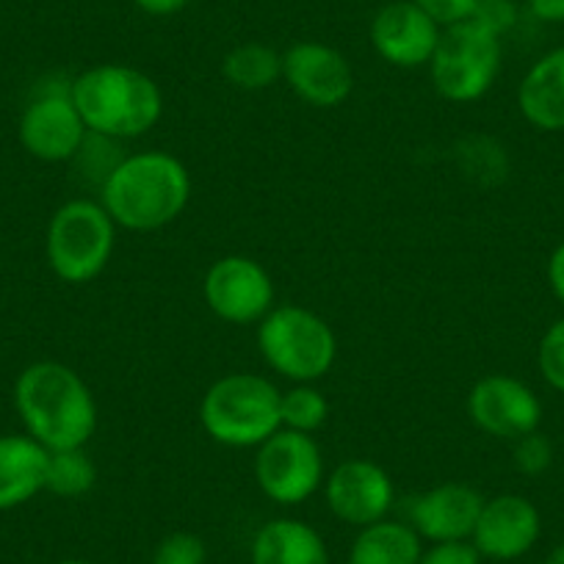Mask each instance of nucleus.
Listing matches in <instances>:
<instances>
[{"label": "nucleus", "instance_id": "obj_21", "mask_svg": "<svg viewBox=\"0 0 564 564\" xmlns=\"http://www.w3.org/2000/svg\"><path fill=\"white\" fill-rule=\"evenodd\" d=\"M221 75L227 84L241 91L271 89L282 78V56L260 42H243L232 47L221 62Z\"/></svg>", "mask_w": 564, "mask_h": 564}, {"label": "nucleus", "instance_id": "obj_10", "mask_svg": "<svg viewBox=\"0 0 564 564\" xmlns=\"http://www.w3.org/2000/svg\"><path fill=\"white\" fill-rule=\"evenodd\" d=\"M205 305L227 324H260L274 307V282L258 260L225 254L203 280Z\"/></svg>", "mask_w": 564, "mask_h": 564}, {"label": "nucleus", "instance_id": "obj_9", "mask_svg": "<svg viewBox=\"0 0 564 564\" xmlns=\"http://www.w3.org/2000/svg\"><path fill=\"white\" fill-rule=\"evenodd\" d=\"M18 133L25 153L34 159L45 164L73 161L89 135L73 102V80L42 84L20 117Z\"/></svg>", "mask_w": 564, "mask_h": 564}, {"label": "nucleus", "instance_id": "obj_18", "mask_svg": "<svg viewBox=\"0 0 564 564\" xmlns=\"http://www.w3.org/2000/svg\"><path fill=\"white\" fill-rule=\"evenodd\" d=\"M252 564H329L324 536L296 518H276L260 525L249 551Z\"/></svg>", "mask_w": 564, "mask_h": 564}, {"label": "nucleus", "instance_id": "obj_6", "mask_svg": "<svg viewBox=\"0 0 564 564\" xmlns=\"http://www.w3.org/2000/svg\"><path fill=\"white\" fill-rule=\"evenodd\" d=\"M117 243V225L95 199H69L47 225V263L58 280L84 285L106 271Z\"/></svg>", "mask_w": 564, "mask_h": 564}, {"label": "nucleus", "instance_id": "obj_15", "mask_svg": "<svg viewBox=\"0 0 564 564\" xmlns=\"http://www.w3.org/2000/svg\"><path fill=\"white\" fill-rule=\"evenodd\" d=\"M540 531L542 520L534 503L514 492H503L485 501L470 542L481 553V558L512 562L534 547Z\"/></svg>", "mask_w": 564, "mask_h": 564}, {"label": "nucleus", "instance_id": "obj_23", "mask_svg": "<svg viewBox=\"0 0 564 564\" xmlns=\"http://www.w3.org/2000/svg\"><path fill=\"white\" fill-rule=\"evenodd\" d=\"M282 430L302 432V435H313L327 423L329 417V401L313 384H294L291 390L282 393L280 401Z\"/></svg>", "mask_w": 564, "mask_h": 564}, {"label": "nucleus", "instance_id": "obj_32", "mask_svg": "<svg viewBox=\"0 0 564 564\" xmlns=\"http://www.w3.org/2000/svg\"><path fill=\"white\" fill-rule=\"evenodd\" d=\"M529 9L542 23H564V0H529Z\"/></svg>", "mask_w": 564, "mask_h": 564}, {"label": "nucleus", "instance_id": "obj_31", "mask_svg": "<svg viewBox=\"0 0 564 564\" xmlns=\"http://www.w3.org/2000/svg\"><path fill=\"white\" fill-rule=\"evenodd\" d=\"M547 282H551L556 300L564 305V241L553 249L551 260H547Z\"/></svg>", "mask_w": 564, "mask_h": 564}, {"label": "nucleus", "instance_id": "obj_19", "mask_svg": "<svg viewBox=\"0 0 564 564\" xmlns=\"http://www.w3.org/2000/svg\"><path fill=\"white\" fill-rule=\"evenodd\" d=\"M518 106L536 130H564V47L542 56L518 86Z\"/></svg>", "mask_w": 564, "mask_h": 564}, {"label": "nucleus", "instance_id": "obj_34", "mask_svg": "<svg viewBox=\"0 0 564 564\" xmlns=\"http://www.w3.org/2000/svg\"><path fill=\"white\" fill-rule=\"evenodd\" d=\"M545 564H564V542L551 551V556L545 558Z\"/></svg>", "mask_w": 564, "mask_h": 564}, {"label": "nucleus", "instance_id": "obj_35", "mask_svg": "<svg viewBox=\"0 0 564 564\" xmlns=\"http://www.w3.org/2000/svg\"><path fill=\"white\" fill-rule=\"evenodd\" d=\"M58 564H91V562H86V558H64V562Z\"/></svg>", "mask_w": 564, "mask_h": 564}, {"label": "nucleus", "instance_id": "obj_3", "mask_svg": "<svg viewBox=\"0 0 564 564\" xmlns=\"http://www.w3.org/2000/svg\"><path fill=\"white\" fill-rule=\"evenodd\" d=\"M73 102L89 133L117 141L150 133L164 113L159 84L124 64H100L73 78Z\"/></svg>", "mask_w": 564, "mask_h": 564}, {"label": "nucleus", "instance_id": "obj_12", "mask_svg": "<svg viewBox=\"0 0 564 564\" xmlns=\"http://www.w3.org/2000/svg\"><path fill=\"white\" fill-rule=\"evenodd\" d=\"M282 78L302 102L313 108H338L355 89L349 58L324 42H296L282 53Z\"/></svg>", "mask_w": 564, "mask_h": 564}, {"label": "nucleus", "instance_id": "obj_7", "mask_svg": "<svg viewBox=\"0 0 564 564\" xmlns=\"http://www.w3.org/2000/svg\"><path fill=\"white\" fill-rule=\"evenodd\" d=\"M503 47L490 31L470 20L443 29L430 62L435 91L448 102L481 100L501 73Z\"/></svg>", "mask_w": 564, "mask_h": 564}, {"label": "nucleus", "instance_id": "obj_20", "mask_svg": "<svg viewBox=\"0 0 564 564\" xmlns=\"http://www.w3.org/2000/svg\"><path fill=\"white\" fill-rule=\"evenodd\" d=\"M421 553V536L410 523L384 518L360 529L346 564H417Z\"/></svg>", "mask_w": 564, "mask_h": 564}, {"label": "nucleus", "instance_id": "obj_33", "mask_svg": "<svg viewBox=\"0 0 564 564\" xmlns=\"http://www.w3.org/2000/svg\"><path fill=\"white\" fill-rule=\"evenodd\" d=\"M133 3L150 18H170V14L181 12L188 0H133Z\"/></svg>", "mask_w": 564, "mask_h": 564}, {"label": "nucleus", "instance_id": "obj_26", "mask_svg": "<svg viewBox=\"0 0 564 564\" xmlns=\"http://www.w3.org/2000/svg\"><path fill=\"white\" fill-rule=\"evenodd\" d=\"M536 362L545 377V382L553 390L564 393V318H558L540 340V351H536Z\"/></svg>", "mask_w": 564, "mask_h": 564}, {"label": "nucleus", "instance_id": "obj_2", "mask_svg": "<svg viewBox=\"0 0 564 564\" xmlns=\"http://www.w3.org/2000/svg\"><path fill=\"white\" fill-rule=\"evenodd\" d=\"M192 199V175L181 159L161 150L124 155L100 188L113 225L153 232L172 225Z\"/></svg>", "mask_w": 564, "mask_h": 564}, {"label": "nucleus", "instance_id": "obj_5", "mask_svg": "<svg viewBox=\"0 0 564 564\" xmlns=\"http://www.w3.org/2000/svg\"><path fill=\"white\" fill-rule=\"evenodd\" d=\"M258 349L271 371L296 384H313L333 371L338 338L318 313L280 305L258 324Z\"/></svg>", "mask_w": 564, "mask_h": 564}, {"label": "nucleus", "instance_id": "obj_4", "mask_svg": "<svg viewBox=\"0 0 564 564\" xmlns=\"http://www.w3.org/2000/svg\"><path fill=\"white\" fill-rule=\"evenodd\" d=\"M280 401V388L260 373H227L205 390L199 423L219 446L258 448L282 430Z\"/></svg>", "mask_w": 564, "mask_h": 564}, {"label": "nucleus", "instance_id": "obj_28", "mask_svg": "<svg viewBox=\"0 0 564 564\" xmlns=\"http://www.w3.org/2000/svg\"><path fill=\"white\" fill-rule=\"evenodd\" d=\"M553 446L545 435L531 432V435L514 441V468L525 476H540L551 468Z\"/></svg>", "mask_w": 564, "mask_h": 564}, {"label": "nucleus", "instance_id": "obj_16", "mask_svg": "<svg viewBox=\"0 0 564 564\" xmlns=\"http://www.w3.org/2000/svg\"><path fill=\"white\" fill-rule=\"evenodd\" d=\"M487 498L476 487L463 481H446L432 490H423L410 501V525L421 540L463 542L470 540Z\"/></svg>", "mask_w": 564, "mask_h": 564}, {"label": "nucleus", "instance_id": "obj_17", "mask_svg": "<svg viewBox=\"0 0 564 564\" xmlns=\"http://www.w3.org/2000/svg\"><path fill=\"white\" fill-rule=\"evenodd\" d=\"M47 448L29 435H0V512L45 490Z\"/></svg>", "mask_w": 564, "mask_h": 564}, {"label": "nucleus", "instance_id": "obj_1", "mask_svg": "<svg viewBox=\"0 0 564 564\" xmlns=\"http://www.w3.org/2000/svg\"><path fill=\"white\" fill-rule=\"evenodd\" d=\"M14 406L29 437L47 452L86 448L97 430L89 384L56 360L31 362L14 382Z\"/></svg>", "mask_w": 564, "mask_h": 564}, {"label": "nucleus", "instance_id": "obj_24", "mask_svg": "<svg viewBox=\"0 0 564 564\" xmlns=\"http://www.w3.org/2000/svg\"><path fill=\"white\" fill-rule=\"evenodd\" d=\"M459 164L465 175L476 177L479 183H498L507 177V153L498 141L487 135H470L459 141Z\"/></svg>", "mask_w": 564, "mask_h": 564}, {"label": "nucleus", "instance_id": "obj_8", "mask_svg": "<svg viewBox=\"0 0 564 564\" xmlns=\"http://www.w3.org/2000/svg\"><path fill=\"white\" fill-rule=\"evenodd\" d=\"M254 481L280 507L305 503L324 485V454L313 435L280 430L258 446Z\"/></svg>", "mask_w": 564, "mask_h": 564}, {"label": "nucleus", "instance_id": "obj_29", "mask_svg": "<svg viewBox=\"0 0 564 564\" xmlns=\"http://www.w3.org/2000/svg\"><path fill=\"white\" fill-rule=\"evenodd\" d=\"M417 564H481V553L476 551L474 542H437L430 551L421 553Z\"/></svg>", "mask_w": 564, "mask_h": 564}, {"label": "nucleus", "instance_id": "obj_30", "mask_svg": "<svg viewBox=\"0 0 564 564\" xmlns=\"http://www.w3.org/2000/svg\"><path fill=\"white\" fill-rule=\"evenodd\" d=\"M412 3L430 14L441 29H448V25H457L463 20H468L476 7V0H412Z\"/></svg>", "mask_w": 564, "mask_h": 564}, {"label": "nucleus", "instance_id": "obj_27", "mask_svg": "<svg viewBox=\"0 0 564 564\" xmlns=\"http://www.w3.org/2000/svg\"><path fill=\"white\" fill-rule=\"evenodd\" d=\"M468 20L503 40V34H509L518 23V7H514V0H476Z\"/></svg>", "mask_w": 564, "mask_h": 564}, {"label": "nucleus", "instance_id": "obj_25", "mask_svg": "<svg viewBox=\"0 0 564 564\" xmlns=\"http://www.w3.org/2000/svg\"><path fill=\"white\" fill-rule=\"evenodd\" d=\"M208 562V547L203 536L192 531H172L155 545L153 564H205Z\"/></svg>", "mask_w": 564, "mask_h": 564}, {"label": "nucleus", "instance_id": "obj_13", "mask_svg": "<svg viewBox=\"0 0 564 564\" xmlns=\"http://www.w3.org/2000/svg\"><path fill=\"white\" fill-rule=\"evenodd\" d=\"M324 492H327L329 512L340 523L357 525V529L388 518L395 498L390 474L371 459H346L335 465L333 474L327 476Z\"/></svg>", "mask_w": 564, "mask_h": 564}, {"label": "nucleus", "instance_id": "obj_11", "mask_svg": "<svg viewBox=\"0 0 564 564\" xmlns=\"http://www.w3.org/2000/svg\"><path fill=\"white\" fill-rule=\"evenodd\" d=\"M468 415L485 435L514 443L540 430L542 404L534 390L520 379L490 373L470 388Z\"/></svg>", "mask_w": 564, "mask_h": 564}, {"label": "nucleus", "instance_id": "obj_22", "mask_svg": "<svg viewBox=\"0 0 564 564\" xmlns=\"http://www.w3.org/2000/svg\"><path fill=\"white\" fill-rule=\"evenodd\" d=\"M97 485V468L86 448L47 452L45 490L58 498H80Z\"/></svg>", "mask_w": 564, "mask_h": 564}, {"label": "nucleus", "instance_id": "obj_14", "mask_svg": "<svg viewBox=\"0 0 564 564\" xmlns=\"http://www.w3.org/2000/svg\"><path fill=\"white\" fill-rule=\"evenodd\" d=\"M443 29L412 0H395L377 12L371 45L388 64L401 69L430 67Z\"/></svg>", "mask_w": 564, "mask_h": 564}]
</instances>
